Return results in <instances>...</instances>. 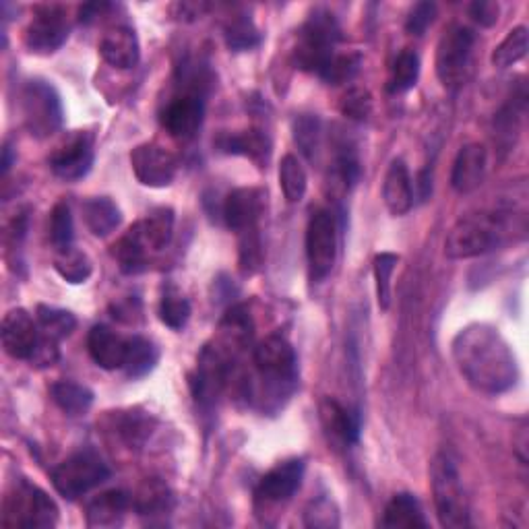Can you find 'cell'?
<instances>
[{
    "mask_svg": "<svg viewBox=\"0 0 529 529\" xmlns=\"http://www.w3.org/2000/svg\"><path fill=\"white\" fill-rule=\"evenodd\" d=\"M306 472L304 459H288L284 463H277L273 470H269L257 484L255 503L263 511L273 507H282L294 499V494L300 490Z\"/></svg>",
    "mask_w": 529,
    "mask_h": 529,
    "instance_id": "obj_12",
    "label": "cell"
},
{
    "mask_svg": "<svg viewBox=\"0 0 529 529\" xmlns=\"http://www.w3.org/2000/svg\"><path fill=\"white\" fill-rule=\"evenodd\" d=\"M294 141L300 153L308 162H315L319 158V151L323 145V122L317 114H302L292 124Z\"/></svg>",
    "mask_w": 529,
    "mask_h": 529,
    "instance_id": "obj_35",
    "label": "cell"
},
{
    "mask_svg": "<svg viewBox=\"0 0 529 529\" xmlns=\"http://www.w3.org/2000/svg\"><path fill=\"white\" fill-rule=\"evenodd\" d=\"M205 118V98L180 93L162 112V127L178 141H191Z\"/></svg>",
    "mask_w": 529,
    "mask_h": 529,
    "instance_id": "obj_17",
    "label": "cell"
},
{
    "mask_svg": "<svg viewBox=\"0 0 529 529\" xmlns=\"http://www.w3.org/2000/svg\"><path fill=\"white\" fill-rule=\"evenodd\" d=\"M360 67H362V54L358 52L335 54L319 77L327 85H346L360 73Z\"/></svg>",
    "mask_w": 529,
    "mask_h": 529,
    "instance_id": "obj_42",
    "label": "cell"
},
{
    "mask_svg": "<svg viewBox=\"0 0 529 529\" xmlns=\"http://www.w3.org/2000/svg\"><path fill=\"white\" fill-rule=\"evenodd\" d=\"M3 348L15 360H31L40 344V325L25 308H13L3 319Z\"/></svg>",
    "mask_w": 529,
    "mask_h": 529,
    "instance_id": "obj_16",
    "label": "cell"
},
{
    "mask_svg": "<svg viewBox=\"0 0 529 529\" xmlns=\"http://www.w3.org/2000/svg\"><path fill=\"white\" fill-rule=\"evenodd\" d=\"M58 358H60V352H58V341L42 333V337H40V344H38V348H36L34 356H31V360H29V362H31V366H38V368H48V366L56 364V362H58Z\"/></svg>",
    "mask_w": 529,
    "mask_h": 529,
    "instance_id": "obj_49",
    "label": "cell"
},
{
    "mask_svg": "<svg viewBox=\"0 0 529 529\" xmlns=\"http://www.w3.org/2000/svg\"><path fill=\"white\" fill-rule=\"evenodd\" d=\"M308 273L315 284L327 279L337 261V220L331 209H317L306 228Z\"/></svg>",
    "mask_w": 529,
    "mask_h": 529,
    "instance_id": "obj_10",
    "label": "cell"
},
{
    "mask_svg": "<svg viewBox=\"0 0 529 529\" xmlns=\"http://www.w3.org/2000/svg\"><path fill=\"white\" fill-rule=\"evenodd\" d=\"M372 106H375V102H372V96H370L368 89L352 87V89H348L346 96L341 98L339 110L350 120L364 122L372 114Z\"/></svg>",
    "mask_w": 529,
    "mask_h": 529,
    "instance_id": "obj_46",
    "label": "cell"
},
{
    "mask_svg": "<svg viewBox=\"0 0 529 529\" xmlns=\"http://www.w3.org/2000/svg\"><path fill=\"white\" fill-rule=\"evenodd\" d=\"M213 302H230L236 294H238V288L230 282L228 277H217L213 282Z\"/></svg>",
    "mask_w": 529,
    "mask_h": 529,
    "instance_id": "obj_53",
    "label": "cell"
},
{
    "mask_svg": "<svg viewBox=\"0 0 529 529\" xmlns=\"http://www.w3.org/2000/svg\"><path fill=\"white\" fill-rule=\"evenodd\" d=\"M399 263V255L395 253H379L372 261V271H375V286H377V300L383 310L391 306V277Z\"/></svg>",
    "mask_w": 529,
    "mask_h": 529,
    "instance_id": "obj_44",
    "label": "cell"
},
{
    "mask_svg": "<svg viewBox=\"0 0 529 529\" xmlns=\"http://www.w3.org/2000/svg\"><path fill=\"white\" fill-rule=\"evenodd\" d=\"M36 321L40 325V331L56 341L69 337L77 329V319L73 313L50 304H40L36 308Z\"/></svg>",
    "mask_w": 529,
    "mask_h": 529,
    "instance_id": "obj_39",
    "label": "cell"
},
{
    "mask_svg": "<svg viewBox=\"0 0 529 529\" xmlns=\"http://www.w3.org/2000/svg\"><path fill=\"white\" fill-rule=\"evenodd\" d=\"M87 352L91 360L104 370H118L124 364V352H127V339L120 337L106 325L91 327L87 335Z\"/></svg>",
    "mask_w": 529,
    "mask_h": 529,
    "instance_id": "obj_23",
    "label": "cell"
},
{
    "mask_svg": "<svg viewBox=\"0 0 529 529\" xmlns=\"http://www.w3.org/2000/svg\"><path fill=\"white\" fill-rule=\"evenodd\" d=\"M13 162H15V151H13V145L7 141L3 145V164H0L3 166V176L9 174V170L13 168Z\"/></svg>",
    "mask_w": 529,
    "mask_h": 529,
    "instance_id": "obj_56",
    "label": "cell"
},
{
    "mask_svg": "<svg viewBox=\"0 0 529 529\" xmlns=\"http://www.w3.org/2000/svg\"><path fill=\"white\" fill-rule=\"evenodd\" d=\"M474 46L476 34L470 27L453 23L445 29V34L441 36L437 46V58H434L437 77L445 89L457 91L468 83Z\"/></svg>",
    "mask_w": 529,
    "mask_h": 529,
    "instance_id": "obj_7",
    "label": "cell"
},
{
    "mask_svg": "<svg viewBox=\"0 0 529 529\" xmlns=\"http://www.w3.org/2000/svg\"><path fill=\"white\" fill-rule=\"evenodd\" d=\"M267 193L259 186H240L228 193L222 203V217L230 230L242 234L246 230L257 228L265 213Z\"/></svg>",
    "mask_w": 529,
    "mask_h": 529,
    "instance_id": "obj_15",
    "label": "cell"
},
{
    "mask_svg": "<svg viewBox=\"0 0 529 529\" xmlns=\"http://www.w3.org/2000/svg\"><path fill=\"white\" fill-rule=\"evenodd\" d=\"M50 397L60 408V412H65L71 418L85 416L91 406H93V391L85 385H79L75 381H56L50 385Z\"/></svg>",
    "mask_w": 529,
    "mask_h": 529,
    "instance_id": "obj_30",
    "label": "cell"
},
{
    "mask_svg": "<svg viewBox=\"0 0 529 529\" xmlns=\"http://www.w3.org/2000/svg\"><path fill=\"white\" fill-rule=\"evenodd\" d=\"M149 422L137 414H131V416H124L118 424V434L122 437V441L127 443L131 449H139L147 437H149Z\"/></svg>",
    "mask_w": 529,
    "mask_h": 529,
    "instance_id": "obj_47",
    "label": "cell"
},
{
    "mask_svg": "<svg viewBox=\"0 0 529 529\" xmlns=\"http://www.w3.org/2000/svg\"><path fill=\"white\" fill-rule=\"evenodd\" d=\"M527 48H529V31L525 25H517L515 29L509 31L507 38L494 48L490 56L492 65L496 69H509L525 58Z\"/></svg>",
    "mask_w": 529,
    "mask_h": 529,
    "instance_id": "obj_37",
    "label": "cell"
},
{
    "mask_svg": "<svg viewBox=\"0 0 529 529\" xmlns=\"http://www.w3.org/2000/svg\"><path fill=\"white\" fill-rule=\"evenodd\" d=\"M160 350L151 339L143 335H133L127 339V352H124L122 370L129 379L137 381L147 377L149 372L158 366Z\"/></svg>",
    "mask_w": 529,
    "mask_h": 529,
    "instance_id": "obj_29",
    "label": "cell"
},
{
    "mask_svg": "<svg viewBox=\"0 0 529 529\" xmlns=\"http://www.w3.org/2000/svg\"><path fill=\"white\" fill-rule=\"evenodd\" d=\"M133 507L141 517H166L174 509V494L164 482L147 480L133 499Z\"/></svg>",
    "mask_w": 529,
    "mask_h": 529,
    "instance_id": "obj_31",
    "label": "cell"
},
{
    "mask_svg": "<svg viewBox=\"0 0 529 529\" xmlns=\"http://www.w3.org/2000/svg\"><path fill=\"white\" fill-rule=\"evenodd\" d=\"M174 9L178 11L176 17L184 19V21H195L197 17H201L209 7L205 3H178L174 5Z\"/></svg>",
    "mask_w": 529,
    "mask_h": 529,
    "instance_id": "obj_55",
    "label": "cell"
},
{
    "mask_svg": "<svg viewBox=\"0 0 529 529\" xmlns=\"http://www.w3.org/2000/svg\"><path fill=\"white\" fill-rule=\"evenodd\" d=\"M131 168L143 186L166 189L176 178L178 160L160 145L141 143L131 151Z\"/></svg>",
    "mask_w": 529,
    "mask_h": 529,
    "instance_id": "obj_14",
    "label": "cell"
},
{
    "mask_svg": "<svg viewBox=\"0 0 529 529\" xmlns=\"http://www.w3.org/2000/svg\"><path fill=\"white\" fill-rule=\"evenodd\" d=\"M143 238L151 253H160L170 244L174 236V209L158 207L153 209L145 220L139 222Z\"/></svg>",
    "mask_w": 529,
    "mask_h": 529,
    "instance_id": "obj_33",
    "label": "cell"
},
{
    "mask_svg": "<svg viewBox=\"0 0 529 529\" xmlns=\"http://www.w3.org/2000/svg\"><path fill=\"white\" fill-rule=\"evenodd\" d=\"M434 19H437V5L428 3V0H424V3H416L408 13L406 31L410 36L420 38L426 34V29L434 23Z\"/></svg>",
    "mask_w": 529,
    "mask_h": 529,
    "instance_id": "obj_48",
    "label": "cell"
},
{
    "mask_svg": "<svg viewBox=\"0 0 529 529\" xmlns=\"http://www.w3.org/2000/svg\"><path fill=\"white\" fill-rule=\"evenodd\" d=\"M341 42V27L329 9H315L298 31L294 62L300 71L321 75Z\"/></svg>",
    "mask_w": 529,
    "mask_h": 529,
    "instance_id": "obj_4",
    "label": "cell"
},
{
    "mask_svg": "<svg viewBox=\"0 0 529 529\" xmlns=\"http://www.w3.org/2000/svg\"><path fill=\"white\" fill-rule=\"evenodd\" d=\"M255 377L244 381L246 399L265 414L284 410L298 387V356L284 335H269L253 350Z\"/></svg>",
    "mask_w": 529,
    "mask_h": 529,
    "instance_id": "obj_2",
    "label": "cell"
},
{
    "mask_svg": "<svg viewBox=\"0 0 529 529\" xmlns=\"http://www.w3.org/2000/svg\"><path fill=\"white\" fill-rule=\"evenodd\" d=\"M110 308H112V317L124 323H135V317L141 315V302L133 298L114 302Z\"/></svg>",
    "mask_w": 529,
    "mask_h": 529,
    "instance_id": "obj_51",
    "label": "cell"
},
{
    "mask_svg": "<svg viewBox=\"0 0 529 529\" xmlns=\"http://www.w3.org/2000/svg\"><path fill=\"white\" fill-rule=\"evenodd\" d=\"M96 160V151H93V135L85 131L73 133L65 143L58 145L50 155V170L54 176L75 182L85 178Z\"/></svg>",
    "mask_w": 529,
    "mask_h": 529,
    "instance_id": "obj_13",
    "label": "cell"
},
{
    "mask_svg": "<svg viewBox=\"0 0 529 529\" xmlns=\"http://www.w3.org/2000/svg\"><path fill=\"white\" fill-rule=\"evenodd\" d=\"M430 486L439 523L447 529L470 527L468 496H465L457 465L447 453L434 455L430 463Z\"/></svg>",
    "mask_w": 529,
    "mask_h": 529,
    "instance_id": "obj_5",
    "label": "cell"
},
{
    "mask_svg": "<svg viewBox=\"0 0 529 529\" xmlns=\"http://www.w3.org/2000/svg\"><path fill=\"white\" fill-rule=\"evenodd\" d=\"M21 116L25 129L31 137L48 139L62 129L65 108H62L60 93L44 79H31L21 89Z\"/></svg>",
    "mask_w": 529,
    "mask_h": 529,
    "instance_id": "obj_6",
    "label": "cell"
},
{
    "mask_svg": "<svg viewBox=\"0 0 529 529\" xmlns=\"http://www.w3.org/2000/svg\"><path fill=\"white\" fill-rule=\"evenodd\" d=\"M501 7L499 3H490V0H478V3L470 5V17L480 25V27H492L499 21Z\"/></svg>",
    "mask_w": 529,
    "mask_h": 529,
    "instance_id": "obj_50",
    "label": "cell"
},
{
    "mask_svg": "<svg viewBox=\"0 0 529 529\" xmlns=\"http://www.w3.org/2000/svg\"><path fill=\"white\" fill-rule=\"evenodd\" d=\"M319 416H321V424L325 432L329 434V439L335 445H341V447L358 445L360 432H362V418L356 410H350L337 399L327 397L321 401Z\"/></svg>",
    "mask_w": 529,
    "mask_h": 529,
    "instance_id": "obj_18",
    "label": "cell"
},
{
    "mask_svg": "<svg viewBox=\"0 0 529 529\" xmlns=\"http://www.w3.org/2000/svg\"><path fill=\"white\" fill-rule=\"evenodd\" d=\"M488 170V151L482 143L463 145L451 170V186L459 195H470L480 189Z\"/></svg>",
    "mask_w": 529,
    "mask_h": 529,
    "instance_id": "obj_19",
    "label": "cell"
},
{
    "mask_svg": "<svg viewBox=\"0 0 529 529\" xmlns=\"http://www.w3.org/2000/svg\"><path fill=\"white\" fill-rule=\"evenodd\" d=\"M58 523V507L50 496L29 482H19L5 501L7 527H54Z\"/></svg>",
    "mask_w": 529,
    "mask_h": 529,
    "instance_id": "obj_9",
    "label": "cell"
},
{
    "mask_svg": "<svg viewBox=\"0 0 529 529\" xmlns=\"http://www.w3.org/2000/svg\"><path fill=\"white\" fill-rule=\"evenodd\" d=\"M69 17L60 5H42L36 9L25 29V46L34 54H54L69 40Z\"/></svg>",
    "mask_w": 529,
    "mask_h": 529,
    "instance_id": "obj_11",
    "label": "cell"
},
{
    "mask_svg": "<svg viewBox=\"0 0 529 529\" xmlns=\"http://www.w3.org/2000/svg\"><path fill=\"white\" fill-rule=\"evenodd\" d=\"M54 269L56 273L65 279L67 284H73V286H79V284H85L87 279L91 277L93 273V263L91 259L79 251V248L71 246L67 248V251H58L56 257H54Z\"/></svg>",
    "mask_w": 529,
    "mask_h": 529,
    "instance_id": "obj_36",
    "label": "cell"
},
{
    "mask_svg": "<svg viewBox=\"0 0 529 529\" xmlns=\"http://www.w3.org/2000/svg\"><path fill=\"white\" fill-rule=\"evenodd\" d=\"M451 354L459 375L478 393H507L519 379L517 358L507 339L486 323L463 327L453 339Z\"/></svg>",
    "mask_w": 529,
    "mask_h": 529,
    "instance_id": "obj_1",
    "label": "cell"
},
{
    "mask_svg": "<svg viewBox=\"0 0 529 529\" xmlns=\"http://www.w3.org/2000/svg\"><path fill=\"white\" fill-rule=\"evenodd\" d=\"M149 246L143 238L139 222L131 226L124 236L118 238V242L112 246V257L116 259L120 271L124 275H137L147 269L149 261Z\"/></svg>",
    "mask_w": 529,
    "mask_h": 529,
    "instance_id": "obj_25",
    "label": "cell"
},
{
    "mask_svg": "<svg viewBox=\"0 0 529 529\" xmlns=\"http://www.w3.org/2000/svg\"><path fill=\"white\" fill-rule=\"evenodd\" d=\"M279 186H282V193L288 203H300L306 195L308 189L306 170L292 153L284 155L282 162H279Z\"/></svg>",
    "mask_w": 529,
    "mask_h": 529,
    "instance_id": "obj_38",
    "label": "cell"
},
{
    "mask_svg": "<svg viewBox=\"0 0 529 529\" xmlns=\"http://www.w3.org/2000/svg\"><path fill=\"white\" fill-rule=\"evenodd\" d=\"M100 54L114 69L120 71L135 69L141 60V46L135 29L127 25H118L106 31V36L100 42Z\"/></svg>",
    "mask_w": 529,
    "mask_h": 529,
    "instance_id": "obj_20",
    "label": "cell"
},
{
    "mask_svg": "<svg viewBox=\"0 0 529 529\" xmlns=\"http://www.w3.org/2000/svg\"><path fill=\"white\" fill-rule=\"evenodd\" d=\"M213 143L222 153L242 155V158L253 160L255 164H265L271 153V141L261 129L222 133Z\"/></svg>",
    "mask_w": 529,
    "mask_h": 529,
    "instance_id": "obj_22",
    "label": "cell"
},
{
    "mask_svg": "<svg viewBox=\"0 0 529 529\" xmlns=\"http://www.w3.org/2000/svg\"><path fill=\"white\" fill-rule=\"evenodd\" d=\"M432 180H434V176H432V168L430 166L424 168V170H420V174L416 176L414 195L418 197L420 203H426L432 197V186H434Z\"/></svg>",
    "mask_w": 529,
    "mask_h": 529,
    "instance_id": "obj_52",
    "label": "cell"
},
{
    "mask_svg": "<svg viewBox=\"0 0 529 529\" xmlns=\"http://www.w3.org/2000/svg\"><path fill=\"white\" fill-rule=\"evenodd\" d=\"M420 79V56L414 50H401L389 71V79H387V89L389 93H406L410 89L416 87Z\"/></svg>",
    "mask_w": 529,
    "mask_h": 529,
    "instance_id": "obj_34",
    "label": "cell"
},
{
    "mask_svg": "<svg viewBox=\"0 0 529 529\" xmlns=\"http://www.w3.org/2000/svg\"><path fill=\"white\" fill-rule=\"evenodd\" d=\"M73 240H75V222L71 207L65 201H60L54 205L50 215V242L58 253L71 248Z\"/></svg>",
    "mask_w": 529,
    "mask_h": 529,
    "instance_id": "obj_41",
    "label": "cell"
},
{
    "mask_svg": "<svg viewBox=\"0 0 529 529\" xmlns=\"http://www.w3.org/2000/svg\"><path fill=\"white\" fill-rule=\"evenodd\" d=\"M381 527L385 529H418L428 527V521L424 517L422 505L416 499V494L410 492H399L389 501L385 507Z\"/></svg>",
    "mask_w": 529,
    "mask_h": 529,
    "instance_id": "obj_27",
    "label": "cell"
},
{
    "mask_svg": "<svg viewBox=\"0 0 529 529\" xmlns=\"http://www.w3.org/2000/svg\"><path fill=\"white\" fill-rule=\"evenodd\" d=\"M81 209L87 230L96 238L110 236L122 222L120 207L110 197H91Z\"/></svg>",
    "mask_w": 529,
    "mask_h": 529,
    "instance_id": "obj_28",
    "label": "cell"
},
{
    "mask_svg": "<svg viewBox=\"0 0 529 529\" xmlns=\"http://www.w3.org/2000/svg\"><path fill=\"white\" fill-rule=\"evenodd\" d=\"M110 9H112L110 3H87V5H83L79 9V21L81 23H91V21H96L98 17H102Z\"/></svg>",
    "mask_w": 529,
    "mask_h": 529,
    "instance_id": "obj_54",
    "label": "cell"
},
{
    "mask_svg": "<svg viewBox=\"0 0 529 529\" xmlns=\"http://www.w3.org/2000/svg\"><path fill=\"white\" fill-rule=\"evenodd\" d=\"M360 174H362V166H360L356 147L348 141L339 143L335 149L333 164L329 168L331 191L337 195H348L358 184Z\"/></svg>",
    "mask_w": 529,
    "mask_h": 529,
    "instance_id": "obj_26",
    "label": "cell"
},
{
    "mask_svg": "<svg viewBox=\"0 0 529 529\" xmlns=\"http://www.w3.org/2000/svg\"><path fill=\"white\" fill-rule=\"evenodd\" d=\"M238 265L242 275H255L263 267V240L259 228L246 230L240 234Z\"/></svg>",
    "mask_w": 529,
    "mask_h": 529,
    "instance_id": "obj_43",
    "label": "cell"
},
{
    "mask_svg": "<svg viewBox=\"0 0 529 529\" xmlns=\"http://www.w3.org/2000/svg\"><path fill=\"white\" fill-rule=\"evenodd\" d=\"M509 234V213L465 215L451 228L445 240L449 259H474L499 248Z\"/></svg>",
    "mask_w": 529,
    "mask_h": 529,
    "instance_id": "obj_3",
    "label": "cell"
},
{
    "mask_svg": "<svg viewBox=\"0 0 529 529\" xmlns=\"http://www.w3.org/2000/svg\"><path fill=\"white\" fill-rule=\"evenodd\" d=\"M110 478L108 465L91 449L77 451L60 461L50 474L54 490L67 501H77L83 494L104 484Z\"/></svg>",
    "mask_w": 529,
    "mask_h": 529,
    "instance_id": "obj_8",
    "label": "cell"
},
{
    "mask_svg": "<svg viewBox=\"0 0 529 529\" xmlns=\"http://www.w3.org/2000/svg\"><path fill=\"white\" fill-rule=\"evenodd\" d=\"M191 313H193V308H191L189 298H186L178 288L170 286L160 300L162 323L174 331H180L186 327V323H189Z\"/></svg>",
    "mask_w": 529,
    "mask_h": 529,
    "instance_id": "obj_40",
    "label": "cell"
},
{
    "mask_svg": "<svg viewBox=\"0 0 529 529\" xmlns=\"http://www.w3.org/2000/svg\"><path fill=\"white\" fill-rule=\"evenodd\" d=\"M133 499L124 490H106L89 501L85 517L89 527H116L127 517Z\"/></svg>",
    "mask_w": 529,
    "mask_h": 529,
    "instance_id": "obj_24",
    "label": "cell"
},
{
    "mask_svg": "<svg viewBox=\"0 0 529 529\" xmlns=\"http://www.w3.org/2000/svg\"><path fill=\"white\" fill-rule=\"evenodd\" d=\"M339 509L337 505L327 499V496H321L317 501H310V505L304 509V525L313 527V529H335L339 527Z\"/></svg>",
    "mask_w": 529,
    "mask_h": 529,
    "instance_id": "obj_45",
    "label": "cell"
},
{
    "mask_svg": "<svg viewBox=\"0 0 529 529\" xmlns=\"http://www.w3.org/2000/svg\"><path fill=\"white\" fill-rule=\"evenodd\" d=\"M383 201L391 215L401 217L412 211L414 207V186L408 164L401 158H395L383 180Z\"/></svg>",
    "mask_w": 529,
    "mask_h": 529,
    "instance_id": "obj_21",
    "label": "cell"
},
{
    "mask_svg": "<svg viewBox=\"0 0 529 529\" xmlns=\"http://www.w3.org/2000/svg\"><path fill=\"white\" fill-rule=\"evenodd\" d=\"M224 40L232 52H251L261 46L263 34L251 15L238 13L226 21Z\"/></svg>",
    "mask_w": 529,
    "mask_h": 529,
    "instance_id": "obj_32",
    "label": "cell"
}]
</instances>
